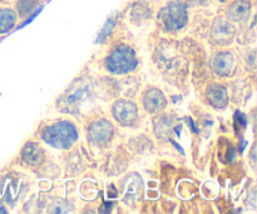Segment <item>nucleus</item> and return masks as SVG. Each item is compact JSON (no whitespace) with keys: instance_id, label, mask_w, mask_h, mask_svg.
Returning a JSON list of instances; mask_svg holds the SVG:
<instances>
[{"instance_id":"obj_1","label":"nucleus","mask_w":257,"mask_h":214,"mask_svg":"<svg viewBox=\"0 0 257 214\" xmlns=\"http://www.w3.org/2000/svg\"><path fill=\"white\" fill-rule=\"evenodd\" d=\"M190 7L185 0H171L166 3L158 12V20L168 32L181 30L187 25L190 19Z\"/></svg>"},{"instance_id":"obj_2","label":"nucleus","mask_w":257,"mask_h":214,"mask_svg":"<svg viewBox=\"0 0 257 214\" xmlns=\"http://www.w3.org/2000/svg\"><path fill=\"white\" fill-rule=\"evenodd\" d=\"M42 138L55 149H69L77 142L78 131L73 123L59 121L47 126L42 132Z\"/></svg>"},{"instance_id":"obj_3","label":"nucleus","mask_w":257,"mask_h":214,"mask_svg":"<svg viewBox=\"0 0 257 214\" xmlns=\"http://www.w3.org/2000/svg\"><path fill=\"white\" fill-rule=\"evenodd\" d=\"M138 64L135 50L127 45L117 47L105 59V67L114 75H124L136 69Z\"/></svg>"},{"instance_id":"obj_4","label":"nucleus","mask_w":257,"mask_h":214,"mask_svg":"<svg viewBox=\"0 0 257 214\" xmlns=\"http://www.w3.org/2000/svg\"><path fill=\"white\" fill-rule=\"evenodd\" d=\"M236 35V28L232 22L226 17H217L211 27L210 38L213 44L227 45L233 40Z\"/></svg>"},{"instance_id":"obj_5","label":"nucleus","mask_w":257,"mask_h":214,"mask_svg":"<svg viewBox=\"0 0 257 214\" xmlns=\"http://www.w3.org/2000/svg\"><path fill=\"white\" fill-rule=\"evenodd\" d=\"M112 113L120 125L130 126L137 121L138 108L133 102L127 100H118L112 107Z\"/></svg>"},{"instance_id":"obj_6","label":"nucleus","mask_w":257,"mask_h":214,"mask_svg":"<svg viewBox=\"0 0 257 214\" xmlns=\"http://www.w3.org/2000/svg\"><path fill=\"white\" fill-rule=\"evenodd\" d=\"M253 4L251 0H232L226 8L225 17L232 23H243L252 15Z\"/></svg>"},{"instance_id":"obj_7","label":"nucleus","mask_w":257,"mask_h":214,"mask_svg":"<svg viewBox=\"0 0 257 214\" xmlns=\"http://www.w3.org/2000/svg\"><path fill=\"white\" fill-rule=\"evenodd\" d=\"M113 132H114V127L110 121L105 120V118H99L90 123L89 128H88V137L94 144H105L112 138Z\"/></svg>"},{"instance_id":"obj_8","label":"nucleus","mask_w":257,"mask_h":214,"mask_svg":"<svg viewBox=\"0 0 257 214\" xmlns=\"http://www.w3.org/2000/svg\"><path fill=\"white\" fill-rule=\"evenodd\" d=\"M143 105H145V108L148 112L156 113L165 110V107L167 106V100H166L162 91L152 87L146 91L145 97H143Z\"/></svg>"},{"instance_id":"obj_9","label":"nucleus","mask_w":257,"mask_h":214,"mask_svg":"<svg viewBox=\"0 0 257 214\" xmlns=\"http://www.w3.org/2000/svg\"><path fill=\"white\" fill-rule=\"evenodd\" d=\"M213 72L221 77H227L233 68V57L228 52H220L212 58L211 62Z\"/></svg>"},{"instance_id":"obj_10","label":"nucleus","mask_w":257,"mask_h":214,"mask_svg":"<svg viewBox=\"0 0 257 214\" xmlns=\"http://www.w3.org/2000/svg\"><path fill=\"white\" fill-rule=\"evenodd\" d=\"M206 97H207L208 103L213 106L215 108H225L228 103V95L225 87L220 85H213L208 87L207 92H206Z\"/></svg>"},{"instance_id":"obj_11","label":"nucleus","mask_w":257,"mask_h":214,"mask_svg":"<svg viewBox=\"0 0 257 214\" xmlns=\"http://www.w3.org/2000/svg\"><path fill=\"white\" fill-rule=\"evenodd\" d=\"M22 158L29 165H39L44 160V154H43V150L39 145L29 142L23 148Z\"/></svg>"},{"instance_id":"obj_12","label":"nucleus","mask_w":257,"mask_h":214,"mask_svg":"<svg viewBox=\"0 0 257 214\" xmlns=\"http://www.w3.org/2000/svg\"><path fill=\"white\" fill-rule=\"evenodd\" d=\"M18 14L10 7H0V35L5 34L17 24Z\"/></svg>"},{"instance_id":"obj_13","label":"nucleus","mask_w":257,"mask_h":214,"mask_svg":"<svg viewBox=\"0 0 257 214\" xmlns=\"http://www.w3.org/2000/svg\"><path fill=\"white\" fill-rule=\"evenodd\" d=\"M39 7V0H15V12L18 17L27 18Z\"/></svg>"},{"instance_id":"obj_14","label":"nucleus","mask_w":257,"mask_h":214,"mask_svg":"<svg viewBox=\"0 0 257 214\" xmlns=\"http://www.w3.org/2000/svg\"><path fill=\"white\" fill-rule=\"evenodd\" d=\"M115 23H117V17L109 18V19L107 20V23L104 24V27H103V29L100 30L99 38H98V40H102V39H104V38H107L108 35L110 34V32L114 29Z\"/></svg>"},{"instance_id":"obj_15","label":"nucleus","mask_w":257,"mask_h":214,"mask_svg":"<svg viewBox=\"0 0 257 214\" xmlns=\"http://www.w3.org/2000/svg\"><path fill=\"white\" fill-rule=\"evenodd\" d=\"M188 7H203L207 5L211 0H185Z\"/></svg>"},{"instance_id":"obj_16","label":"nucleus","mask_w":257,"mask_h":214,"mask_svg":"<svg viewBox=\"0 0 257 214\" xmlns=\"http://www.w3.org/2000/svg\"><path fill=\"white\" fill-rule=\"evenodd\" d=\"M0 213H7V209H5V206L2 203H0Z\"/></svg>"},{"instance_id":"obj_17","label":"nucleus","mask_w":257,"mask_h":214,"mask_svg":"<svg viewBox=\"0 0 257 214\" xmlns=\"http://www.w3.org/2000/svg\"><path fill=\"white\" fill-rule=\"evenodd\" d=\"M218 2L222 3V4H226V3H230V2H232V0H218Z\"/></svg>"},{"instance_id":"obj_18","label":"nucleus","mask_w":257,"mask_h":214,"mask_svg":"<svg viewBox=\"0 0 257 214\" xmlns=\"http://www.w3.org/2000/svg\"><path fill=\"white\" fill-rule=\"evenodd\" d=\"M5 2H8V0H0V5H2L3 3H5Z\"/></svg>"}]
</instances>
